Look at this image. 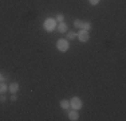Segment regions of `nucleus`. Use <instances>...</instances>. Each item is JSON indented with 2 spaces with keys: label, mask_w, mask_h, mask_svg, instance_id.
I'll return each mask as SVG.
<instances>
[{
  "label": "nucleus",
  "mask_w": 126,
  "mask_h": 121,
  "mask_svg": "<svg viewBox=\"0 0 126 121\" xmlns=\"http://www.w3.org/2000/svg\"><path fill=\"white\" fill-rule=\"evenodd\" d=\"M77 38V32L75 31H67L66 32V39H68V40H73V39Z\"/></svg>",
  "instance_id": "obj_9"
},
{
  "label": "nucleus",
  "mask_w": 126,
  "mask_h": 121,
  "mask_svg": "<svg viewBox=\"0 0 126 121\" xmlns=\"http://www.w3.org/2000/svg\"><path fill=\"white\" fill-rule=\"evenodd\" d=\"M74 26H75L77 28L82 30V28H83V20H80V19H75V20H74Z\"/></svg>",
  "instance_id": "obj_10"
},
{
  "label": "nucleus",
  "mask_w": 126,
  "mask_h": 121,
  "mask_svg": "<svg viewBox=\"0 0 126 121\" xmlns=\"http://www.w3.org/2000/svg\"><path fill=\"white\" fill-rule=\"evenodd\" d=\"M3 81H5V77L1 74V73H0V82H3Z\"/></svg>",
  "instance_id": "obj_17"
},
{
  "label": "nucleus",
  "mask_w": 126,
  "mask_h": 121,
  "mask_svg": "<svg viewBox=\"0 0 126 121\" xmlns=\"http://www.w3.org/2000/svg\"><path fill=\"white\" fill-rule=\"evenodd\" d=\"M89 3H90L91 5H98V4L101 3V0H89Z\"/></svg>",
  "instance_id": "obj_14"
},
{
  "label": "nucleus",
  "mask_w": 126,
  "mask_h": 121,
  "mask_svg": "<svg viewBox=\"0 0 126 121\" xmlns=\"http://www.w3.org/2000/svg\"><path fill=\"white\" fill-rule=\"evenodd\" d=\"M56 30H58L59 32H62V34L67 32V31H68V26H67V23H64V22H59L58 24H56Z\"/></svg>",
  "instance_id": "obj_5"
},
{
  "label": "nucleus",
  "mask_w": 126,
  "mask_h": 121,
  "mask_svg": "<svg viewBox=\"0 0 126 121\" xmlns=\"http://www.w3.org/2000/svg\"><path fill=\"white\" fill-rule=\"evenodd\" d=\"M77 38L79 39L82 43H87L89 39H90V34H89V31H86V30L82 28L79 32H77Z\"/></svg>",
  "instance_id": "obj_4"
},
{
  "label": "nucleus",
  "mask_w": 126,
  "mask_h": 121,
  "mask_svg": "<svg viewBox=\"0 0 126 121\" xmlns=\"http://www.w3.org/2000/svg\"><path fill=\"white\" fill-rule=\"evenodd\" d=\"M82 105H83L82 100H80L79 97H77V96H74L73 98L70 100V108L75 109V110H79V109L82 108Z\"/></svg>",
  "instance_id": "obj_3"
},
{
  "label": "nucleus",
  "mask_w": 126,
  "mask_h": 121,
  "mask_svg": "<svg viewBox=\"0 0 126 121\" xmlns=\"http://www.w3.org/2000/svg\"><path fill=\"white\" fill-rule=\"evenodd\" d=\"M93 27V24L89 22V20H86V22H83V30H86V31H90Z\"/></svg>",
  "instance_id": "obj_12"
},
{
  "label": "nucleus",
  "mask_w": 126,
  "mask_h": 121,
  "mask_svg": "<svg viewBox=\"0 0 126 121\" xmlns=\"http://www.w3.org/2000/svg\"><path fill=\"white\" fill-rule=\"evenodd\" d=\"M7 101V97L4 96V93H1V94H0V102H5Z\"/></svg>",
  "instance_id": "obj_15"
},
{
  "label": "nucleus",
  "mask_w": 126,
  "mask_h": 121,
  "mask_svg": "<svg viewBox=\"0 0 126 121\" xmlns=\"http://www.w3.org/2000/svg\"><path fill=\"white\" fill-rule=\"evenodd\" d=\"M19 89H20V85L17 82H11L10 85H8V90H10L11 93H16Z\"/></svg>",
  "instance_id": "obj_7"
},
{
  "label": "nucleus",
  "mask_w": 126,
  "mask_h": 121,
  "mask_svg": "<svg viewBox=\"0 0 126 121\" xmlns=\"http://www.w3.org/2000/svg\"><path fill=\"white\" fill-rule=\"evenodd\" d=\"M16 100H17L16 93H11V101H16Z\"/></svg>",
  "instance_id": "obj_16"
},
{
  "label": "nucleus",
  "mask_w": 126,
  "mask_h": 121,
  "mask_svg": "<svg viewBox=\"0 0 126 121\" xmlns=\"http://www.w3.org/2000/svg\"><path fill=\"white\" fill-rule=\"evenodd\" d=\"M59 105H61V108L63 110H68V108H70V101H68V100H61Z\"/></svg>",
  "instance_id": "obj_8"
},
{
  "label": "nucleus",
  "mask_w": 126,
  "mask_h": 121,
  "mask_svg": "<svg viewBox=\"0 0 126 121\" xmlns=\"http://www.w3.org/2000/svg\"><path fill=\"white\" fill-rule=\"evenodd\" d=\"M7 90H8V85L4 83V81L0 82V94H1V93H5Z\"/></svg>",
  "instance_id": "obj_11"
},
{
  "label": "nucleus",
  "mask_w": 126,
  "mask_h": 121,
  "mask_svg": "<svg viewBox=\"0 0 126 121\" xmlns=\"http://www.w3.org/2000/svg\"><path fill=\"white\" fill-rule=\"evenodd\" d=\"M68 119H70L71 121L79 120V113H78V110H75V109H71V110H68Z\"/></svg>",
  "instance_id": "obj_6"
},
{
  "label": "nucleus",
  "mask_w": 126,
  "mask_h": 121,
  "mask_svg": "<svg viewBox=\"0 0 126 121\" xmlns=\"http://www.w3.org/2000/svg\"><path fill=\"white\" fill-rule=\"evenodd\" d=\"M56 24H58V22L54 18H47L43 23V27L46 31H54V30H56Z\"/></svg>",
  "instance_id": "obj_1"
},
{
  "label": "nucleus",
  "mask_w": 126,
  "mask_h": 121,
  "mask_svg": "<svg viewBox=\"0 0 126 121\" xmlns=\"http://www.w3.org/2000/svg\"><path fill=\"white\" fill-rule=\"evenodd\" d=\"M56 48H58L59 51H62V53H66V51H68V48H70V40L68 39H59L58 42H56Z\"/></svg>",
  "instance_id": "obj_2"
},
{
  "label": "nucleus",
  "mask_w": 126,
  "mask_h": 121,
  "mask_svg": "<svg viewBox=\"0 0 126 121\" xmlns=\"http://www.w3.org/2000/svg\"><path fill=\"white\" fill-rule=\"evenodd\" d=\"M55 20H56V22H64V16H63V14H58V15H56V16H55Z\"/></svg>",
  "instance_id": "obj_13"
}]
</instances>
